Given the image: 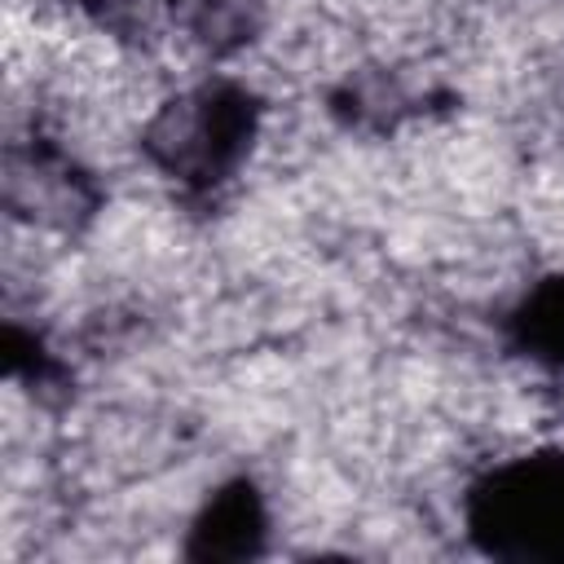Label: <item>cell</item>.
Masks as SVG:
<instances>
[{"mask_svg": "<svg viewBox=\"0 0 564 564\" xmlns=\"http://www.w3.org/2000/svg\"><path fill=\"white\" fill-rule=\"evenodd\" d=\"M264 101L238 79H198L172 93L141 128L145 163L189 198L220 194L260 137Z\"/></svg>", "mask_w": 564, "mask_h": 564, "instance_id": "1", "label": "cell"}, {"mask_svg": "<svg viewBox=\"0 0 564 564\" xmlns=\"http://www.w3.org/2000/svg\"><path fill=\"white\" fill-rule=\"evenodd\" d=\"M463 520L485 555L564 564V449H533L476 476Z\"/></svg>", "mask_w": 564, "mask_h": 564, "instance_id": "2", "label": "cell"}, {"mask_svg": "<svg viewBox=\"0 0 564 564\" xmlns=\"http://www.w3.org/2000/svg\"><path fill=\"white\" fill-rule=\"evenodd\" d=\"M4 207L26 225L75 234L97 216L101 185L53 137L35 132L4 150Z\"/></svg>", "mask_w": 564, "mask_h": 564, "instance_id": "3", "label": "cell"}, {"mask_svg": "<svg viewBox=\"0 0 564 564\" xmlns=\"http://www.w3.org/2000/svg\"><path fill=\"white\" fill-rule=\"evenodd\" d=\"M269 542V507L251 476L225 480L194 516L185 533V555L203 564H238L256 560Z\"/></svg>", "mask_w": 564, "mask_h": 564, "instance_id": "4", "label": "cell"}, {"mask_svg": "<svg viewBox=\"0 0 564 564\" xmlns=\"http://www.w3.org/2000/svg\"><path fill=\"white\" fill-rule=\"evenodd\" d=\"M511 352L529 357L533 366L564 370V273L533 282L502 322Z\"/></svg>", "mask_w": 564, "mask_h": 564, "instance_id": "5", "label": "cell"}, {"mask_svg": "<svg viewBox=\"0 0 564 564\" xmlns=\"http://www.w3.org/2000/svg\"><path fill=\"white\" fill-rule=\"evenodd\" d=\"M264 22L260 0H176L172 26L185 31L207 57H234L256 40Z\"/></svg>", "mask_w": 564, "mask_h": 564, "instance_id": "6", "label": "cell"}, {"mask_svg": "<svg viewBox=\"0 0 564 564\" xmlns=\"http://www.w3.org/2000/svg\"><path fill=\"white\" fill-rule=\"evenodd\" d=\"M330 110L348 123V128H392L397 119H405L414 110L410 93L388 75V70H366L357 79H348L335 97H330Z\"/></svg>", "mask_w": 564, "mask_h": 564, "instance_id": "7", "label": "cell"}, {"mask_svg": "<svg viewBox=\"0 0 564 564\" xmlns=\"http://www.w3.org/2000/svg\"><path fill=\"white\" fill-rule=\"evenodd\" d=\"M75 9L115 40L150 44L163 26H172L176 0H75Z\"/></svg>", "mask_w": 564, "mask_h": 564, "instance_id": "8", "label": "cell"}]
</instances>
